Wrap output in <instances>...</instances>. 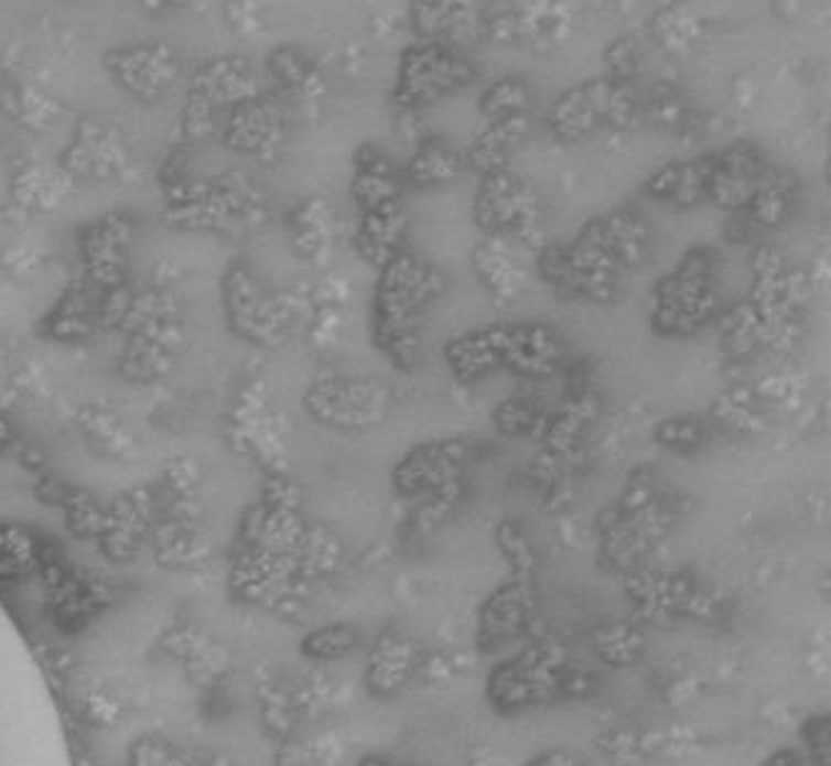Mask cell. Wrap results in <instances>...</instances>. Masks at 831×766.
I'll return each mask as SVG.
<instances>
[{
	"label": "cell",
	"mask_w": 831,
	"mask_h": 766,
	"mask_svg": "<svg viewBox=\"0 0 831 766\" xmlns=\"http://www.w3.org/2000/svg\"><path fill=\"white\" fill-rule=\"evenodd\" d=\"M641 118L639 93L635 85L592 78L572 85L552 103L547 128L564 145H578L600 132L632 130Z\"/></svg>",
	"instance_id": "5"
},
{
	"label": "cell",
	"mask_w": 831,
	"mask_h": 766,
	"mask_svg": "<svg viewBox=\"0 0 831 766\" xmlns=\"http://www.w3.org/2000/svg\"><path fill=\"white\" fill-rule=\"evenodd\" d=\"M509 15L517 23L519 45L530 48L562 41L570 31V13L564 11L562 0H509Z\"/></svg>",
	"instance_id": "23"
},
{
	"label": "cell",
	"mask_w": 831,
	"mask_h": 766,
	"mask_svg": "<svg viewBox=\"0 0 831 766\" xmlns=\"http://www.w3.org/2000/svg\"><path fill=\"white\" fill-rule=\"evenodd\" d=\"M795 191L797 183L787 173L771 168L769 175L764 177L759 191L754 193L749 205L744 207V215L757 225L759 230H774L787 220L791 207H795Z\"/></svg>",
	"instance_id": "26"
},
{
	"label": "cell",
	"mask_w": 831,
	"mask_h": 766,
	"mask_svg": "<svg viewBox=\"0 0 831 766\" xmlns=\"http://www.w3.org/2000/svg\"><path fill=\"white\" fill-rule=\"evenodd\" d=\"M762 766H824V764H819L807 749H801V752L799 749H781V752H774Z\"/></svg>",
	"instance_id": "35"
},
{
	"label": "cell",
	"mask_w": 831,
	"mask_h": 766,
	"mask_svg": "<svg viewBox=\"0 0 831 766\" xmlns=\"http://www.w3.org/2000/svg\"><path fill=\"white\" fill-rule=\"evenodd\" d=\"M639 108L641 118L665 130H682L692 122V110H689L682 90L672 88V85H655L647 96H639Z\"/></svg>",
	"instance_id": "30"
},
{
	"label": "cell",
	"mask_w": 831,
	"mask_h": 766,
	"mask_svg": "<svg viewBox=\"0 0 831 766\" xmlns=\"http://www.w3.org/2000/svg\"><path fill=\"white\" fill-rule=\"evenodd\" d=\"M477 80L475 63L445 43H412L402 53L392 103L400 110H420L470 88Z\"/></svg>",
	"instance_id": "7"
},
{
	"label": "cell",
	"mask_w": 831,
	"mask_h": 766,
	"mask_svg": "<svg viewBox=\"0 0 831 766\" xmlns=\"http://www.w3.org/2000/svg\"><path fill=\"white\" fill-rule=\"evenodd\" d=\"M357 645H360V632L353 624H330L313 632L302 647L315 659H337L357 649Z\"/></svg>",
	"instance_id": "33"
},
{
	"label": "cell",
	"mask_w": 831,
	"mask_h": 766,
	"mask_svg": "<svg viewBox=\"0 0 831 766\" xmlns=\"http://www.w3.org/2000/svg\"><path fill=\"white\" fill-rule=\"evenodd\" d=\"M445 290V272L412 250H402L380 270L373 300V343L395 370L414 373L424 320Z\"/></svg>",
	"instance_id": "1"
},
{
	"label": "cell",
	"mask_w": 831,
	"mask_h": 766,
	"mask_svg": "<svg viewBox=\"0 0 831 766\" xmlns=\"http://www.w3.org/2000/svg\"><path fill=\"white\" fill-rule=\"evenodd\" d=\"M592 649L602 665L612 669H629L645 657L647 637L635 622H607L594 629Z\"/></svg>",
	"instance_id": "25"
},
{
	"label": "cell",
	"mask_w": 831,
	"mask_h": 766,
	"mask_svg": "<svg viewBox=\"0 0 831 766\" xmlns=\"http://www.w3.org/2000/svg\"><path fill=\"white\" fill-rule=\"evenodd\" d=\"M592 689V671L574 665L557 639L540 637L493 667L485 694L495 712L522 714L562 699L587 697Z\"/></svg>",
	"instance_id": "3"
},
{
	"label": "cell",
	"mask_w": 831,
	"mask_h": 766,
	"mask_svg": "<svg viewBox=\"0 0 831 766\" xmlns=\"http://www.w3.org/2000/svg\"><path fill=\"white\" fill-rule=\"evenodd\" d=\"M305 408L325 428L365 432L390 420L395 395L377 377H333L310 387Z\"/></svg>",
	"instance_id": "8"
},
{
	"label": "cell",
	"mask_w": 831,
	"mask_h": 766,
	"mask_svg": "<svg viewBox=\"0 0 831 766\" xmlns=\"http://www.w3.org/2000/svg\"><path fill=\"white\" fill-rule=\"evenodd\" d=\"M771 6L779 18H797L801 11V0H771Z\"/></svg>",
	"instance_id": "38"
},
{
	"label": "cell",
	"mask_w": 831,
	"mask_h": 766,
	"mask_svg": "<svg viewBox=\"0 0 831 766\" xmlns=\"http://www.w3.org/2000/svg\"><path fill=\"white\" fill-rule=\"evenodd\" d=\"M360 766H414V764L395 759V756H387V754H367L360 762Z\"/></svg>",
	"instance_id": "37"
},
{
	"label": "cell",
	"mask_w": 831,
	"mask_h": 766,
	"mask_svg": "<svg viewBox=\"0 0 831 766\" xmlns=\"http://www.w3.org/2000/svg\"><path fill=\"white\" fill-rule=\"evenodd\" d=\"M525 252L532 250L522 248L515 240L489 238V235H483V240L472 248V268L489 295L497 300H515L522 292L527 276Z\"/></svg>",
	"instance_id": "16"
},
{
	"label": "cell",
	"mask_w": 831,
	"mask_h": 766,
	"mask_svg": "<svg viewBox=\"0 0 831 766\" xmlns=\"http://www.w3.org/2000/svg\"><path fill=\"white\" fill-rule=\"evenodd\" d=\"M467 462L470 444L460 438L414 444L392 470L395 492L404 499H420L434 489L465 479Z\"/></svg>",
	"instance_id": "10"
},
{
	"label": "cell",
	"mask_w": 831,
	"mask_h": 766,
	"mask_svg": "<svg viewBox=\"0 0 831 766\" xmlns=\"http://www.w3.org/2000/svg\"><path fill=\"white\" fill-rule=\"evenodd\" d=\"M422 667V649L408 632L385 629L367 655L365 684L377 699H392L414 679Z\"/></svg>",
	"instance_id": "15"
},
{
	"label": "cell",
	"mask_w": 831,
	"mask_h": 766,
	"mask_svg": "<svg viewBox=\"0 0 831 766\" xmlns=\"http://www.w3.org/2000/svg\"><path fill=\"white\" fill-rule=\"evenodd\" d=\"M462 497H465V479L452 482L447 487L434 489L430 495L420 497V505L414 507L412 515V527L422 535L432 532V529H438L442 522H447L450 515L455 513L457 505L462 503Z\"/></svg>",
	"instance_id": "31"
},
{
	"label": "cell",
	"mask_w": 831,
	"mask_h": 766,
	"mask_svg": "<svg viewBox=\"0 0 831 766\" xmlns=\"http://www.w3.org/2000/svg\"><path fill=\"white\" fill-rule=\"evenodd\" d=\"M465 170V155L455 145L445 138H424L400 173L404 187L434 191L455 183Z\"/></svg>",
	"instance_id": "21"
},
{
	"label": "cell",
	"mask_w": 831,
	"mask_h": 766,
	"mask_svg": "<svg viewBox=\"0 0 831 766\" xmlns=\"http://www.w3.org/2000/svg\"><path fill=\"white\" fill-rule=\"evenodd\" d=\"M525 766H582V762L566 749H550L537 754L535 759H530Z\"/></svg>",
	"instance_id": "36"
},
{
	"label": "cell",
	"mask_w": 831,
	"mask_h": 766,
	"mask_svg": "<svg viewBox=\"0 0 831 766\" xmlns=\"http://www.w3.org/2000/svg\"><path fill=\"white\" fill-rule=\"evenodd\" d=\"M604 78L622 85H635L641 71V48L635 35H619L602 55Z\"/></svg>",
	"instance_id": "32"
},
{
	"label": "cell",
	"mask_w": 831,
	"mask_h": 766,
	"mask_svg": "<svg viewBox=\"0 0 831 766\" xmlns=\"http://www.w3.org/2000/svg\"><path fill=\"white\" fill-rule=\"evenodd\" d=\"M477 108L479 116L487 122L522 116V112H532L535 108V90L519 75H505V78H499L489 88H485Z\"/></svg>",
	"instance_id": "27"
},
{
	"label": "cell",
	"mask_w": 831,
	"mask_h": 766,
	"mask_svg": "<svg viewBox=\"0 0 831 766\" xmlns=\"http://www.w3.org/2000/svg\"><path fill=\"white\" fill-rule=\"evenodd\" d=\"M495 542L497 550L503 552L507 564L512 567V574L517 580H532L535 582V572L537 564H540V557H537V550L532 544L530 535L527 529L517 522V519H503L495 529Z\"/></svg>",
	"instance_id": "29"
},
{
	"label": "cell",
	"mask_w": 831,
	"mask_h": 766,
	"mask_svg": "<svg viewBox=\"0 0 831 766\" xmlns=\"http://www.w3.org/2000/svg\"><path fill=\"white\" fill-rule=\"evenodd\" d=\"M357 255L375 270H382L392 258L408 250V213L402 203L363 213L355 235Z\"/></svg>",
	"instance_id": "17"
},
{
	"label": "cell",
	"mask_w": 831,
	"mask_h": 766,
	"mask_svg": "<svg viewBox=\"0 0 831 766\" xmlns=\"http://www.w3.org/2000/svg\"><path fill=\"white\" fill-rule=\"evenodd\" d=\"M706 430L704 424L694 418H669L657 424L655 440L659 447L672 452H694L704 444Z\"/></svg>",
	"instance_id": "34"
},
{
	"label": "cell",
	"mask_w": 831,
	"mask_h": 766,
	"mask_svg": "<svg viewBox=\"0 0 831 766\" xmlns=\"http://www.w3.org/2000/svg\"><path fill=\"white\" fill-rule=\"evenodd\" d=\"M0 766H53L31 699L11 675L0 677Z\"/></svg>",
	"instance_id": "13"
},
{
	"label": "cell",
	"mask_w": 831,
	"mask_h": 766,
	"mask_svg": "<svg viewBox=\"0 0 831 766\" xmlns=\"http://www.w3.org/2000/svg\"><path fill=\"white\" fill-rule=\"evenodd\" d=\"M537 619V592L532 580L512 576L483 602L477 614V647L497 651L532 635Z\"/></svg>",
	"instance_id": "11"
},
{
	"label": "cell",
	"mask_w": 831,
	"mask_h": 766,
	"mask_svg": "<svg viewBox=\"0 0 831 766\" xmlns=\"http://www.w3.org/2000/svg\"><path fill=\"white\" fill-rule=\"evenodd\" d=\"M649 33L665 53L682 58L702 43L704 23L692 6L682 0H669L649 18Z\"/></svg>",
	"instance_id": "24"
},
{
	"label": "cell",
	"mask_w": 831,
	"mask_h": 766,
	"mask_svg": "<svg viewBox=\"0 0 831 766\" xmlns=\"http://www.w3.org/2000/svg\"><path fill=\"white\" fill-rule=\"evenodd\" d=\"M625 590L637 617L649 624L679 617L706 619L714 612V600L684 574H659L641 567L627 574Z\"/></svg>",
	"instance_id": "9"
},
{
	"label": "cell",
	"mask_w": 831,
	"mask_h": 766,
	"mask_svg": "<svg viewBox=\"0 0 831 766\" xmlns=\"http://www.w3.org/2000/svg\"><path fill=\"white\" fill-rule=\"evenodd\" d=\"M493 420L497 432L505 438H532L540 442L544 440L547 422H550V418L537 410L535 402L527 397H509V400L499 402Z\"/></svg>",
	"instance_id": "28"
},
{
	"label": "cell",
	"mask_w": 831,
	"mask_h": 766,
	"mask_svg": "<svg viewBox=\"0 0 831 766\" xmlns=\"http://www.w3.org/2000/svg\"><path fill=\"white\" fill-rule=\"evenodd\" d=\"M404 183L400 168L377 145H363L355 155L353 197L363 213L402 203Z\"/></svg>",
	"instance_id": "18"
},
{
	"label": "cell",
	"mask_w": 831,
	"mask_h": 766,
	"mask_svg": "<svg viewBox=\"0 0 831 766\" xmlns=\"http://www.w3.org/2000/svg\"><path fill=\"white\" fill-rule=\"evenodd\" d=\"M769 160L752 143H734L712 153L710 183H706V203L724 213H740L749 205L759 191L764 177L769 175Z\"/></svg>",
	"instance_id": "14"
},
{
	"label": "cell",
	"mask_w": 831,
	"mask_h": 766,
	"mask_svg": "<svg viewBox=\"0 0 831 766\" xmlns=\"http://www.w3.org/2000/svg\"><path fill=\"white\" fill-rule=\"evenodd\" d=\"M597 217L604 240H607L622 272L645 268L651 252V230L645 217L632 207H617V211Z\"/></svg>",
	"instance_id": "22"
},
{
	"label": "cell",
	"mask_w": 831,
	"mask_h": 766,
	"mask_svg": "<svg viewBox=\"0 0 831 766\" xmlns=\"http://www.w3.org/2000/svg\"><path fill=\"white\" fill-rule=\"evenodd\" d=\"M475 225L489 238H507L537 252L544 245V205L530 180L503 168L479 177Z\"/></svg>",
	"instance_id": "6"
},
{
	"label": "cell",
	"mask_w": 831,
	"mask_h": 766,
	"mask_svg": "<svg viewBox=\"0 0 831 766\" xmlns=\"http://www.w3.org/2000/svg\"><path fill=\"white\" fill-rule=\"evenodd\" d=\"M442 357L462 385H475L499 370L547 380L562 367L564 339L547 323H493L450 337Z\"/></svg>",
	"instance_id": "2"
},
{
	"label": "cell",
	"mask_w": 831,
	"mask_h": 766,
	"mask_svg": "<svg viewBox=\"0 0 831 766\" xmlns=\"http://www.w3.org/2000/svg\"><path fill=\"white\" fill-rule=\"evenodd\" d=\"M712 153L692 160H674L665 168L655 170L647 177L645 193L657 203H669L674 207H697L706 203V183H710Z\"/></svg>",
	"instance_id": "20"
},
{
	"label": "cell",
	"mask_w": 831,
	"mask_h": 766,
	"mask_svg": "<svg viewBox=\"0 0 831 766\" xmlns=\"http://www.w3.org/2000/svg\"><path fill=\"white\" fill-rule=\"evenodd\" d=\"M532 112L489 122V126L472 140L465 155V168H470L472 173H477L479 177L509 168V160H512L517 150L527 143V138L532 136Z\"/></svg>",
	"instance_id": "19"
},
{
	"label": "cell",
	"mask_w": 831,
	"mask_h": 766,
	"mask_svg": "<svg viewBox=\"0 0 831 766\" xmlns=\"http://www.w3.org/2000/svg\"><path fill=\"white\" fill-rule=\"evenodd\" d=\"M720 258L706 245L687 250L649 295V325L659 337L684 339L710 327L722 312Z\"/></svg>",
	"instance_id": "4"
},
{
	"label": "cell",
	"mask_w": 831,
	"mask_h": 766,
	"mask_svg": "<svg viewBox=\"0 0 831 766\" xmlns=\"http://www.w3.org/2000/svg\"><path fill=\"white\" fill-rule=\"evenodd\" d=\"M495 0H412L410 28L424 43H445L465 53L485 33Z\"/></svg>",
	"instance_id": "12"
}]
</instances>
